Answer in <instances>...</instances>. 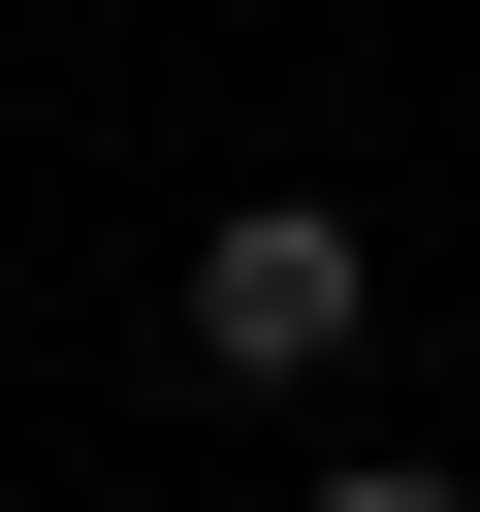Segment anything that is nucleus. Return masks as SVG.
<instances>
[{
  "label": "nucleus",
  "mask_w": 480,
  "mask_h": 512,
  "mask_svg": "<svg viewBox=\"0 0 480 512\" xmlns=\"http://www.w3.org/2000/svg\"><path fill=\"white\" fill-rule=\"evenodd\" d=\"M320 512H480V480H448V448H352V480H320Z\"/></svg>",
  "instance_id": "obj_2"
},
{
  "label": "nucleus",
  "mask_w": 480,
  "mask_h": 512,
  "mask_svg": "<svg viewBox=\"0 0 480 512\" xmlns=\"http://www.w3.org/2000/svg\"><path fill=\"white\" fill-rule=\"evenodd\" d=\"M160 320H192V384H352V320H384V256H352V192H224Z\"/></svg>",
  "instance_id": "obj_1"
}]
</instances>
